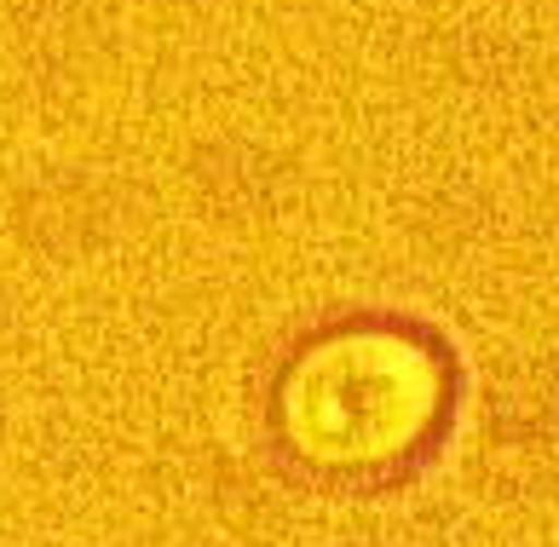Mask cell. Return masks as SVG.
Returning <instances> with one entry per match:
<instances>
[{"label":"cell","mask_w":559,"mask_h":547,"mask_svg":"<svg viewBox=\"0 0 559 547\" xmlns=\"http://www.w3.org/2000/svg\"><path fill=\"white\" fill-rule=\"evenodd\" d=\"M450 364L416 329L346 323L306 341L277 374V438L318 473H386L444 420Z\"/></svg>","instance_id":"obj_1"}]
</instances>
